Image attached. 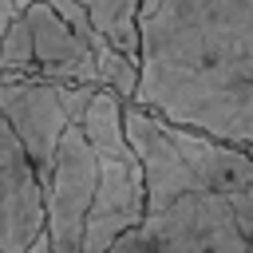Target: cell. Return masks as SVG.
Segmentation results:
<instances>
[{
	"label": "cell",
	"instance_id": "cell-8",
	"mask_svg": "<svg viewBox=\"0 0 253 253\" xmlns=\"http://www.w3.org/2000/svg\"><path fill=\"white\" fill-rule=\"evenodd\" d=\"M79 4H87V12H91V20H95V28L119 47V51H126L130 59H138L142 63V32H138V12H142V4L146 0H79Z\"/></svg>",
	"mask_w": 253,
	"mask_h": 253
},
{
	"label": "cell",
	"instance_id": "cell-7",
	"mask_svg": "<svg viewBox=\"0 0 253 253\" xmlns=\"http://www.w3.org/2000/svg\"><path fill=\"white\" fill-rule=\"evenodd\" d=\"M24 16H28V24H32L36 79L103 87V83H99V59H95V47H91L83 36H75V32L67 28V20H63L47 0H36Z\"/></svg>",
	"mask_w": 253,
	"mask_h": 253
},
{
	"label": "cell",
	"instance_id": "cell-13",
	"mask_svg": "<svg viewBox=\"0 0 253 253\" xmlns=\"http://www.w3.org/2000/svg\"><path fill=\"white\" fill-rule=\"evenodd\" d=\"M24 253H55V249H51V237H47V229H43V233H40V237H36V241L24 249Z\"/></svg>",
	"mask_w": 253,
	"mask_h": 253
},
{
	"label": "cell",
	"instance_id": "cell-2",
	"mask_svg": "<svg viewBox=\"0 0 253 253\" xmlns=\"http://www.w3.org/2000/svg\"><path fill=\"white\" fill-rule=\"evenodd\" d=\"M95 91L99 87H87V83H47V79H28V75H0V115L24 142L28 158L36 162L43 190L51 182V166H55L67 126L83 123Z\"/></svg>",
	"mask_w": 253,
	"mask_h": 253
},
{
	"label": "cell",
	"instance_id": "cell-14",
	"mask_svg": "<svg viewBox=\"0 0 253 253\" xmlns=\"http://www.w3.org/2000/svg\"><path fill=\"white\" fill-rule=\"evenodd\" d=\"M0 40H4V32H0Z\"/></svg>",
	"mask_w": 253,
	"mask_h": 253
},
{
	"label": "cell",
	"instance_id": "cell-11",
	"mask_svg": "<svg viewBox=\"0 0 253 253\" xmlns=\"http://www.w3.org/2000/svg\"><path fill=\"white\" fill-rule=\"evenodd\" d=\"M47 4H51V8H55V12L63 16V20H67V28H71L75 36H83V40H87L91 47H99V43L107 40V36H103V32L95 28V20H91L87 4H79V0H47Z\"/></svg>",
	"mask_w": 253,
	"mask_h": 253
},
{
	"label": "cell",
	"instance_id": "cell-4",
	"mask_svg": "<svg viewBox=\"0 0 253 253\" xmlns=\"http://www.w3.org/2000/svg\"><path fill=\"white\" fill-rule=\"evenodd\" d=\"M95 190H99V158L83 134V126H67L55 166H51V182L43 190V206H47V237L55 253H83V229H87V213L95 206Z\"/></svg>",
	"mask_w": 253,
	"mask_h": 253
},
{
	"label": "cell",
	"instance_id": "cell-10",
	"mask_svg": "<svg viewBox=\"0 0 253 253\" xmlns=\"http://www.w3.org/2000/svg\"><path fill=\"white\" fill-rule=\"evenodd\" d=\"M0 75H28L36 79V47H32V24L20 16L4 40H0Z\"/></svg>",
	"mask_w": 253,
	"mask_h": 253
},
{
	"label": "cell",
	"instance_id": "cell-6",
	"mask_svg": "<svg viewBox=\"0 0 253 253\" xmlns=\"http://www.w3.org/2000/svg\"><path fill=\"white\" fill-rule=\"evenodd\" d=\"M126 138L142 162L146 213H162L178 198L202 194V182L194 178V170L186 166V158L174 142V123H166L162 115H154L138 103H126Z\"/></svg>",
	"mask_w": 253,
	"mask_h": 253
},
{
	"label": "cell",
	"instance_id": "cell-12",
	"mask_svg": "<svg viewBox=\"0 0 253 253\" xmlns=\"http://www.w3.org/2000/svg\"><path fill=\"white\" fill-rule=\"evenodd\" d=\"M237 146L253 150V67H249V83H245V115H241V134Z\"/></svg>",
	"mask_w": 253,
	"mask_h": 253
},
{
	"label": "cell",
	"instance_id": "cell-3",
	"mask_svg": "<svg viewBox=\"0 0 253 253\" xmlns=\"http://www.w3.org/2000/svg\"><path fill=\"white\" fill-rule=\"evenodd\" d=\"M111 253H253L245 241L229 194H186L162 213H146Z\"/></svg>",
	"mask_w": 253,
	"mask_h": 253
},
{
	"label": "cell",
	"instance_id": "cell-1",
	"mask_svg": "<svg viewBox=\"0 0 253 253\" xmlns=\"http://www.w3.org/2000/svg\"><path fill=\"white\" fill-rule=\"evenodd\" d=\"M134 103L237 146L253 67V0H146Z\"/></svg>",
	"mask_w": 253,
	"mask_h": 253
},
{
	"label": "cell",
	"instance_id": "cell-5",
	"mask_svg": "<svg viewBox=\"0 0 253 253\" xmlns=\"http://www.w3.org/2000/svg\"><path fill=\"white\" fill-rule=\"evenodd\" d=\"M47 229L43 182L24 142L0 115V253H24Z\"/></svg>",
	"mask_w": 253,
	"mask_h": 253
},
{
	"label": "cell",
	"instance_id": "cell-9",
	"mask_svg": "<svg viewBox=\"0 0 253 253\" xmlns=\"http://www.w3.org/2000/svg\"><path fill=\"white\" fill-rule=\"evenodd\" d=\"M95 59H99V83L111 87L123 103H134L138 83H142V63L130 59L126 51H119L111 40H103V43L95 47Z\"/></svg>",
	"mask_w": 253,
	"mask_h": 253
}]
</instances>
